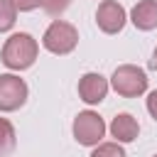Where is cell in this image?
<instances>
[{"label":"cell","mask_w":157,"mask_h":157,"mask_svg":"<svg viewBox=\"0 0 157 157\" xmlns=\"http://www.w3.org/2000/svg\"><path fill=\"white\" fill-rule=\"evenodd\" d=\"M37 54H39V44L32 34L27 32H15L5 39L2 44V52H0V59L7 69L12 71H25L29 69L34 61H37Z\"/></svg>","instance_id":"6da1fadb"},{"label":"cell","mask_w":157,"mask_h":157,"mask_svg":"<svg viewBox=\"0 0 157 157\" xmlns=\"http://www.w3.org/2000/svg\"><path fill=\"white\" fill-rule=\"evenodd\" d=\"M76 44H78V32H76V27H74L71 22H66V20H54V22L44 29V34H42V47H44L47 52L56 54V56L71 54V52L76 49Z\"/></svg>","instance_id":"7a4b0ae2"},{"label":"cell","mask_w":157,"mask_h":157,"mask_svg":"<svg viewBox=\"0 0 157 157\" xmlns=\"http://www.w3.org/2000/svg\"><path fill=\"white\" fill-rule=\"evenodd\" d=\"M110 86L123 98H137L147 91V74L135 64H123L113 71Z\"/></svg>","instance_id":"3957f363"},{"label":"cell","mask_w":157,"mask_h":157,"mask_svg":"<svg viewBox=\"0 0 157 157\" xmlns=\"http://www.w3.org/2000/svg\"><path fill=\"white\" fill-rule=\"evenodd\" d=\"M71 132H74V140L83 147H96L103 135H105V123L98 113L93 110H81L76 118H74V125H71Z\"/></svg>","instance_id":"277c9868"},{"label":"cell","mask_w":157,"mask_h":157,"mask_svg":"<svg viewBox=\"0 0 157 157\" xmlns=\"http://www.w3.org/2000/svg\"><path fill=\"white\" fill-rule=\"evenodd\" d=\"M27 96H29V88L20 76L0 74V110L2 113L20 110L27 103Z\"/></svg>","instance_id":"5b68a950"},{"label":"cell","mask_w":157,"mask_h":157,"mask_svg":"<svg viewBox=\"0 0 157 157\" xmlns=\"http://www.w3.org/2000/svg\"><path fill=\"white\" fill-rule=\"evenodd\" d=\"M128 22V15H125V7L115 0H103L96 10V25L101 32L105 34H118Z\"/></svg>","instance_id":"8992f818"},{"label":"cell","mask_w":157,"mask_h":157,"mask_svg":"<svg viewBox=\"0 0 157 157\" xmlns=\"http://www.w3.org/2000/svg\"><path fill=\"white\" fill-rule=\"evenodd\" d=\"M108 78L96 74V71H88L78 78V98L88 105H98L105 96H108Z\"/></svg>","instance_id":"52a82bcc"},{"label":"cell","mask_w":157,"mask_h":157,"mask_svg":"<svg viewBox=\"0 0 157 157\" xmlns=\"http://www.w3.org/2000/svg\"><path fill=\"white\" fill-rule=\"evenodd\" d=\"M130 22L142 32L157 29V0H140L130 10Z\"/></svg>","instance_id":"ba28073f"},{"label":"cell","mask_w":157,"mask_h":157,"mask_svg":"<svg viewBox=\"0 0 157 157\" xmlns=\"http://www.w3.org/2000/svg\"><path fill=\"white\" fill-rule=\"evenodd\" d=\"M110 135L115 137V142H132L140 135V125L130 113H118L110 120Z\"/></svg>","instance_id":"9c48e42d"},{"label":"cell","mask_w":157,"mask_h":157,"mask_svg":"<svg viewBox=\"0 0 157 157\" xmlns=\"http://www.w3.org/2000/svg\"><path fill=\"white\" fill-rule=\"evenodd\" d=\"M15 147H17V132H15V125H12L7 118H0V157L12 155Z\"/></svg>","instance_id":"30bf717a"},{"label":"cell","mask_w":157,"mask_h":157,"mask_svg":"<svg viewBox=\"0 0 157 157\" xmlns=\"http://www.w3.org/2000/svg\"><path fill=\"white\" fill-rule=\"evenodd\" d=\"M17 22V7L12 0H0V32H10Z\"/></svg>","instance_id":"8fae6325"},{"label":"cell","mask_w":157,"mask_h":157,"mask_svg":"<svg viewBox=\"0 0 157 157\" xmlns=\"http://www.w3.org/2000/svg\"><path fill=\"white\" fill-rule=\"evenodd\" d=\"M91 157H125V150L120 147V142H98Z\"/></svg>","instance_id":"7c38bea8"},{"label":"cell","mask_w":157,"mask_h":157,"mask_svg":"<svg viewBox=\"0 0 157 157\" xmlns=\"http://www.w3.org/2000/svg\"><path fill=\"white\" fill-rule=\"evenodd\" d=\"M69 5H71V0H39V7H42L47 15H52V17L64 15Z\"/></svg>","instance_id":"4fadbf2b"},{"label":"cell","mask_w":157,"mask_h":157,"mask_svg":"<svg viewBox=\"0 0 157 157\" xmlns=\"http://www.w3.org/2000/svg\"><path fill=\"white\" fill-rule=\"evenodd\" d=\"M12 2H15L17 12H32L39 7V0H12Z\"/></svg>","instance_id":"5bb4252c"},{"label":"cell","mask_w":157,"mask_h":157,"mask_svg":"<svg viewBox=\"0 0 157 157\" xmlns=\"http://www.w3.org/2000/svg\"><path fill=\"white\" fill-rule=\"evenodd\" d=\"M147 113L157 120V88L150 91V96H147Z\"/></svg>","instance_id":"9a60e30c"},{"label":"cell","mask_w":157,"mask_h":157,"mask_svg":"<svg viewBox=\"0 0 157 157\" xmlns=\"http://www.w3.org/2000/svg\"><path fill=\"white\" fill-rule=\"evenodd\" d=\"M150 69H155V71H157V47H155V52H152V59H150Z\"/></svg>","instance_id":"2e32d148"},{"label":"cell","mask_w":157,"mask_h":157,"mask_svg":"<svg viewBox=\"0 0 157 157\" xmlns=\"http://www.w3.org/2000/svg\"><path fill=\"white\" fill-rule=\"evenodd\" d=\"M155 157H157V155H155Z\"/></svg>","instance_id":"e0dca14e"}]
</instances>
